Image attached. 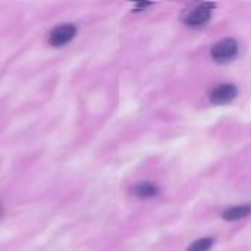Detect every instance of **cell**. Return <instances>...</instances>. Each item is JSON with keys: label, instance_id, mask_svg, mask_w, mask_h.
I'll return each mask as SVG.
<instances>
[{"label": "cell", "instance_id": "6da1fadb", "mask_svg": "<svg viewBox=\"0 0 251 251\" xmlns=\"http://www.w3.org/2000/svg\"><path fill=\"white\" fill-rule=\"evenodd\" d=\"M216 7L215 3H199L193 9L185 10L182 15V22L194 29L206 26L212 18V9Z\"/></svg>", "mask_w": 251, "mask_h": 251}, {"label": "cell", "instance_id": "9c48e42d", "mask_svg": "<svg viewBox=\"0 0 251 251\" xmlns=\"http://www.w3.org/2000/svg\"><path fill=\"white\" fill-rule=\"evenodd\" d=\"M1 215H3V204L0 203V218H1Z\"/></svg>", "mask_w": 251, "mask_h": 251}, {"label": "cell", "instance_id": "5b68a950", "mask_svg": "<svg viewBox=\"0 0 251 251\" xmlns=\"http://www.w3.org/2000/svg\"><path fill=\"white\" fill-rule=\"evenodd\" d=\"M251 215V204H241V206H234L226 209L222 213V218L225 221H240Z\"/></svg>", "mask_w": 251, "mask_h": 251}, {"label": "cell", "instance_id": "ba28073f", "mask_svg": "<svg viewBox=\"0 0 251 251\" xmlns=\"http://www.w3.org/2000/svg\"><path fill=\"white\" fill-rule=\"evenodd\" d=\"M153 3L150 1H141V3H137L135 4V10H143V9H147L149 6H151Z\"/></svg>", "mask_w": 251, "mask_h": 251}, {"label": "cell", "instance_id": "277c9868", "mask_svg": "<svg viewBox=\"0 0 251 251\" xmlns=\"http://www.w3.org/2000/svg\"><path fill=\"white\" fill-rule=\"evenodd\" d=\"M76 35V28L72 24H65L60 25L57 28H54L50 35H49V43L53 47H60L68 44L71 40H74V37Z\"/></svg>", "mask_w": 251, "mask_h": 251}, {"label": "cell", "instance_id": "3957f363", "mask_svg": "<svg viewBox=\"0 0 251 251\" xmlns=\"http://www.w3.org/2000/svg\"><path fill=\"white\" fill-rule=\"evenodd\" d=\"M237 96H238V88L234 84H224L209 93V101L215 106L229 104L237 99Z\"/></svg>", "mask_w": 251, "mask_h": 251}, {"label": "cell", "instance_id": "52a82bcc", "mask_svg": "<svg viewBox=\"0 0 251 251\" xmlns=\"http://www.w3.org/2000/svg\"><path fill=\"white\" fill-rule=\"evenodd\" d=\"M213 244H215V240H213V238H209V237L200 238V240L194 241V243L187 249V251H209L213 247Z\"/></svg>", "mask_w": 251, "mask_h": 251}, {"label": "cell", "instance_id": "7a4b0ae2", "mask_svg": "<svg viewBox=\"0 0 251 251\" xmlns=\"http://www.w3.org/2000/svg\"><path fill=\"white\" fill-rule=\"evenodd\" d=\"M240 51V46L234 38H225L221 40L219 43H216L212 50H210V56L216 63H228L231 60H234L238 56Z\"/></svg>", "mask_w": 251, "mask_h": 251}, {"label": "cell", "instance_id": "8992f818", "mask_svg": "<svg viewBox=\"0 0 251 251\" xmlns=\"http://www.w3.org/2000/svg\"><path fill=\"white\" fill-rule=\"evenodd\" d=\"M132 193L140 197V199H150V197H154L157 193H159V188L157 185H154L153 182H138L132 187Z\"/></svg>", "mask_w": 251, "mask_h": 251}]
</instances>
